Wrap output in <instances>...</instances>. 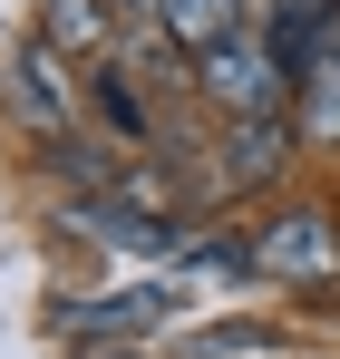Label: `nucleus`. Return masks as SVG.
I'll list each match as a JSON object with an SVG mask.
<instances>
[{
	"label": "nucleus",
	"mask_w": 340,
	"mask_h": 359,
	"mask_svg": "<svg viewBox=\"0 0 340 359\" xmlns=\"http://www.w3.org/2000/svg\"><path fill=\"white\" fill-rule=\"evenodd\" d=\"M243 252H253L263 282L331 292V282H340V214H331V204H273V214L243 233Z\"/></svg>",
	"instance_id": "obj_1"
},
{
	"label": "nucleus",
	"mask_w": 340,
	"mask_h": 359,
	"mask_svg": "<svg viewBox=\"0 0 340 359\" xmlns=\"http://www.w3.org/2000/svg\"><path fill=\"white\" fill-rule=\"evenodd\" d=\"M195 88H204L224 117H273V107H292V68L273 59L263 29H233L214 59H195Z\"/></svg>",
	"instance_id": "obj_2"
},
{
	"label": "nucleus",
	"mask_w": 340,
	"mask_h": 359,
	"mask_svg": "<svg viewBox=\"0 0 340 359\" xmlns=\"http://www.w3.org/2000/svg\"><path fill=\"white\" fill-rule=\"evenodd\" d=\"M175 311H185V301H175L166 282H126V292H98V301H58V340H78V350L126 340V350H136V330H156Z\"/></svg>",
	"instance_id": "obj_3"
},
{
	"label": "nucleus",
	"mask_w": 340,
	"mask_h": 359,
	"mask_svg": "<svg viewBox=\"0 0 340 359\" xmlns=\"http://www.w3.org/2000/svg\"><path fill=\"white\" fill-rule=\"evenodd\" d=\"M292 156H301V126H292V107H273V117H224L214 184H224V194H263V184H282Z\"/></svg>",
	"instance_id": "obj_4"
},
{
	"label": "nucleus",
	"mask_w": 340,
	"mask_h": 359,
	"mask_svg": "<svg viewBox=\"0 0 340 359\" xmlns=\"http://www.w3.org/2000/svg\"><path fill=\"white\" fill-rule=\"evenodd\" d=\"M10 117L39 126L49 146H68V136H78V88H68V59H58L49 39H30V49L10 59Z\"/></svg>",
	"instance_id": "obj_5"
},
{
	"label": "nucleus",
	"mask_w": 340,
	"mask_h": 359,
	"mask_svg": "<svg viewBox=\"0 0 340 359\" xmlns=\"http://www.w3.org/2000/svg\"><path fill=\"white\" fill-rule=\"evenodd\" d=\"M78 97H88V107L117 126V146H156V107H146V88L126 78V59H117V49L88 68V78H78Z\"/></svg>",
	"instance_id": "obj_6"
},
{
	"label": "nucleus",
	"mask_w": 340,
	"mask_h": 359,
	"mask_svg": "<svg viewBox=\"0 0 340 359\" xmlns=\"http://www.w3.org/2000/svg\"><path fill=\"white\" fill-rule=\"evenodd\" d=\"M233 29H253V20H243V0H156V39L185 49V59H214Z\"/></svg>",
	"instance_id": "obj_7"
},
{
	"label": "nucleus",
	"mask_w": 340,
	"mask_h": 359,
	"mask_svg": "<svg viewBox=\"0 0 340 359\" xmlns=\"http://www.w3.org/2000/svg\"><path fill=\"white\" fill-rule=\"evenodd\" d=\"M292 126H301V146H340V29L311 49V68H301V88H292Z\"/></svg>",
	"instance_id": "obj_8"
},
{
	"label": "nucleus",
	"mask_w": 340,
	"mask_h": 359,
	"mask_svg": "<svg viewBox=\"0 0 340 359\" xmlns=\"http://www.w3.org/2000/svg\"><path fill=\"white\" fill-rule=\"evenodd\" d=\"M39 39H49L58 59L78 49V59L98 68V59L117 49V10H107V0H49V20H39Z\"/></svg>",
	"instance_id": "obj_9"
},
{
	"label": "nucleus",
	"mask_w": 340,
	"mask_h": 359,
	"mask_svg": "<svg viewBox=\"0 0 340 359\" xmlns=\"http://www.w3.org/2000/svg\"><path fill=\"white\" fill-rule=\"evenodd\" d=\"M117 10V29H156V0H107Z\"/></svg>",
	"instance_id": "obj_10"
},
{
	"label": "nucleus",
	"mask_w": 340,
	"mask_h": 359,
	"mask_svg": "<svg viewBox=\"0 0 340 359\" xmlns=\"http://www.w3.org/2000/svg\"><path fill=\"white\" fill-rule=\"evenodd\" d=\"M78 359H146V350H126V340H107V350H78Z\"/></svg>",
	"instance_id": "obj_11"
}]
</instances>
